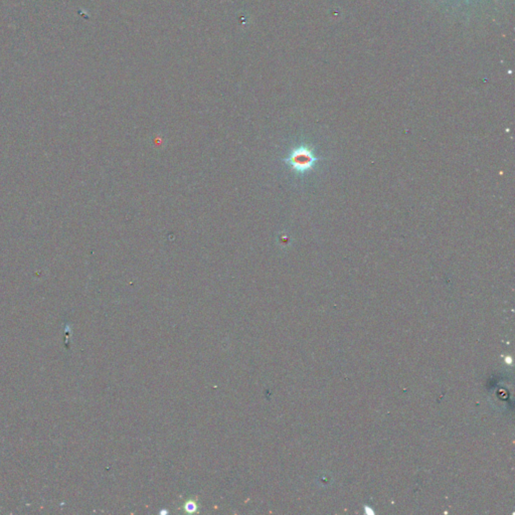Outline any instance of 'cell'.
<instances>
[{
	"mask_svg": "<svg viewBox=\"0 0 515 515\" xmlns=\"http://www.w3.org/2000/svg\"><path fill=\"white\" fill-rule=\"evenodd\" d=\"M318 158L315 156L313 150L308 146L302 145L292 150L285 162L290 166L292 170L298 173H304L312 169Z\"/></svg>",
	"mask_w": 515,
	"mask_h": 515,
	"instance_id": "obj_1",
	"label": "cell"
}]
</instances>
